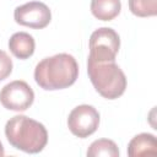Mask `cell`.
Segmentation results:
<instances>
[{
    "label": "cell",
    "mask_w": 157,
    "mask_h": 157,
    "mask_svg": "<svg viewBox=\"0 0 157 157\" xmlns=\"http://www.w3.org/2000/svg\"><path fill=\"white\" fill-rule=\"evenodd\" d=\"M121 10L120 0H92L91 12L101 21H112Z\"/></svg>",
    "instance_id": "10"
},
{
    "label": "cell",
    "mask_w": 157,
    "mask_h": 157,
    "mask_svg": "<svg viewBox=\"0 0 157 157\" xmlns=\"http://www.w3.org/2000/svg\"><path fill=\"white\" fill-rule=\"evenodd\" d=\"M128 155L130 157L156 156L157 155L156 137L148 132H141L134 136L128 145Z\"/></svg>",
    "instance_id": "8"
},
{
    "label": "cell",
    "mask_w": 157,
    "mask_h": 157,
    "mask_svg": "<svg viewBox=\"0 0 157 157\" xmlns=\"http://www.w3.org/2000/svg\"><path fill=\"white\" fill-rule=\"evenodd\" d=\"M5 155V151H4V147H2V144L0 141V157H2Z\"/></svg>",
    "instance_id": "14"
},
{
    "label": "cell",
    "mask_w": 157,
    "mask_h": 157,
    "mask_svg": "<svg viewBox=\"0 0 157 157\" xmlns=\"http://www.w3.org/2000/svg\"><path fill=\"white\" fill-rule=\"evenodd\" d=\"M5 135L12 147L26 153H38L48 142L45 126L26 115H15L7 120Z\"/></svg>",
    "instance_id": "2"
},
{
    "label": "cell",
    "mask_w": 157,
    "mask_h": 157,
    "mask_svg": "<svg viewBox=\"0 0 157 157\" xmlns=\"http://www.w3.org/2000/svg\"><path fill=\"white\" fill-rule=\"evenodd\" d=\"M13 18L16 23L21 26L42 29L49 25L52 20V12L44 2L31 1L17 6L13 11Z\"/></svg>",
    "instance_id": "7"
},
{
    "label": "cell",
    "mask_w": 157,
    "mask_h": 157,
    "mask_svg": "<svg viewBox=\"0 0 157 157\" xmlns=\"http://www.w3.org/2000/svg\"><path fill=\"white\" fill-rule=\"evenodd\" d=\"M87 74L94 90L107 99L119 98L126 88V77L115 61L97 63L88 58Z\"/></svg>",
    "instance_id": "3"
},
{
    "label": "cell",
    "mask_w": 157,
    "mask_h": 157,
    "mask_svg": "<svg viewBox=\"0 0 157 157\" xmlns=\"http://www.w3.org/2000/svg\"><path fill=\"white\" fill-rule=\"evenodd\" d=\"M99 125L98 110L88 104H81L74 108L67 118V126L70 131L81 139L92 135Z\"/></svg>",
    "instance_id": "6"
},
{
    "label": "cell",
    "mask_w": 157,
    "mask_h": 157,
    "mask_svg": "<svg viewBox=\"0 0 157 157\" xmlns=\"http://www.w3.org/2000/svg\"><path fill=\"white\" fill-rule=\"evenodd\" d=\"M11 72H12V60L4 50H0V81L7 78Z\"/></svg>",
    "instance_id": "13"
},
{
    "label": "cell",
    "mask_w": 157,
    "mask_h": 157,
    "mask_svg": "<svg viewBox=\"0 0 157 157\" xmlns=\"http://www.w3.org/2000/svg\"><path fill=\"white\" fill-rule=\"evenodd\" d=\"M36 43L33 37L26 32H16L9 39V49L17 59H28L33 55Z\"/></svg>",
    "instance_id": "9"
},
{
    "label": "cell",
    "mask_w": 157,
    "mask_h": 157,
    "mask_svg": "<svg viewBox=\"0 0 157 157\" xmlns=\"http://www.w3.org/2000/svg\"><path fill=\"white\" fill-rule=\"evenodd\" d=\"M77 76V61L72 55L66 53L44 58L34 69V80L37 85L47 91L67 88L75 83Z\"/></svg>",
    "instance_id": "1"
},
{
    "label": "cell",
    "mask_w": 157,
    "mask_h": 157,
    "mask_svg": "<svg viewBox=\"0 0 157 157\" xmlns=\"http://www.w3.org/2000/svg\"><path fill=\"white\" fill-rule=\"evenodd\" d=\"M129 10L137 17H151L157 13V0H129Z\"/></svg>",
    "instance_id": "12"
},
{
    "label": "cell",
    "mask_w": 157,
    "mask_h": 157,
    "mask_svg": "<svg viewBox=\"0 0 157 157\" xmlns=\"http://www.w3.org/2000/svg\"><path fill=\"white\" fill-rule=\"evenodd\" d=\"M88 157H118L119 150L114 141L108 139H99L93 141L88 150H87Z\"/></svg>",
    "instance_id": "11"
},
{
    "label": "cell",
    "mask_w": 157,
    "mask_h": 157,
    "mask_svg": "<svg viewBox=\"0 0 157 157\" xmlns=\"http://www.w3.org/2000/svg\"><path fill=\"white\" fill-rule=\"evenodd\" d=\"M120 48L119 34L109 27L96 29L90 37L88 58L97 63L115 61V56Z\"/></svg>",
    "instance_id": "4"
},
{
    "label": "cell",
    "mask_w": 157,
    "mask_h": 157,
    "mask_svg": "<svg viewBox=\"0 0 157 157\" xmlns=\"http://www.w3.org/2000/svg\"><path fill=\"white\" fill-rule=\"evenodd\" d=\"M34 101V92L25 81L16 80L2 87L0 91V103L4 108L15 112L27 110Z\"/></svg>",
    "instance_id": "5"
}]
</instances>
